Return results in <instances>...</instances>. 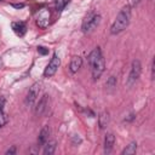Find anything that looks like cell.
<instances>
[{
	"label": "cell",
	"instance_id": "1",
	"mask_svg": "<svg viewBox=\"0 0 155 155\" xmlns=\"http://www.w3.org/2000/svg\"><path fill=\"white\" fill-rule=\"evenodd\" d=\"M130 19H131V6L125 5L120 10V12L117 13L115 21L113 22V24L110 27V34L116 35V34L121 33L122 30H125L130 23Z\"/></svg>",
	"mask_w": 155,
	"mask_h": 155
},
{
	"label": "cell",
	"instance_id": "2",
	"mask_svg": "<svg viewBox=\"0 0 155 155\" xmlns=\"http://www.w3.org/2000/svg\"><path fill=\"white\" fill-rule=\"evenodd\" d=\"M99 22H101V15L94 13V12H91L82 21L81 29H82L84 33H90V31H92L99 24Z\"/></svg>",
	"mask_w": 155,
	"mask_h": 155
},
{
	"label": "cell",
	"instance_id": "3",
	"mask_svg": "<svg viewBox=\"0 0 155 155\" xmlns=\"http://www.w3.org/2000/svg\"><path fill=\"white\" fill-rule=\"evenodd\" d=\"M140 73H142V64L138 59H134L131 64V69H130V73H128L127 86H132L138 80V78L140 76Z\"/></svg>",
	"mask_w": 155,
	"mask_h": 155
},
{
	"label": "cell",
	"instance_id": "4",
	"mask_svg": "<svg viewBox=\"0 0 155 155\" xmlns=\"http://www.w3.org/2000/svg\"><path fill=\"white\" fill-rule=\"evenodd\" d=\"M40 91H41V82H35L31 85V87L29 88V91L25 96V104L28 107H31L36 102V99L40 94Z\"/></svg>",
	"mask_w": 155,
	"mask_h": 155
},
{
	"label": "cell",
	"instance_id": "5",
	"mask_svg": "<svg viewBox=\"0 0 155 155\" xmlns=\"http://www.w3.org/2000/svg\"><path fill=\"white\" fill-rule=\"evenodd\" d=\"M59 65H61V59H59V57H58L57 53H53L51 61L48 62L47 67H46L45 70H44V75H45L46 78H51V76H53V75L56 74L57 69L59 68Z\"/></svg>",
	"mask_w": 155,
	"mask_h": 155
},
{
	"label": "cell",
	"instance_id": "6",
	"mask_svg": "<svg viewBox=\"0 0 155 155\" xmlns=\"http://www.w3.org/2000/svg\"><path fill=\"white\" fill-rule=\"evenodd\" d=\"M104 68H105V61H104V57L101 56L92 65H91V71H92V78L93 80H98L101 78V75L103 74L104 71Z\"/></svg>",
	"mask_w": 155,
	"mask_h": 155
},
{
	"label": "cell",
	"instance_id": "7",
	"mask_svg": "<svg viewBox=\"0 0 155 155\" xmlns=\"http://www.w3.org/2000/svg\"><path fill=\"white\" fill-rule=\"evenodd\" d=\"M50 17H51V13L47 8H42L38 12L36 15V24L38 27L45 29L46 27H48L50 24Z\"/></svg>",
	"mask_w": 155,
	"mask_h": 155
},
{
	"label": "cell",
	"instance_id": "8",
	"mask_svg": "<svg viewBox=\"0 0 155 155\" xmlns=\"http://www.w3.org/2000/svg\"><path fill=\"white\" fill-rule=\"evenodd\" d=\"M48 103H50V98H48V96L47 94H44L40 99H39V102L36 103V107H35V114L36 115H42L46 110H47V108H48Z\"/></svg>",
	"mask_w": 155,
	"mask_h": 155
},
{
	"label": "cell",
	"instance_id": "9",
	"mask_svg": "<svg viewBox=\"0 0 155 155\" xmlns=\"http://www.w3.org/2000/svg\"><path fill=\"white\" fill-rule=\"evenodd\" d=\"M48 138H50V127L48 126H44L39 133V137H38V143L40 145H44L45 143L48 142Z\"/></svg>",
	"mask_w": 155,
	"mask_h": 155
},
{
	"label": "cell",
	"instance_id": "10",
	"mask_svg": "<svg viewBox=\"0 0 155 155\" xmlns=\"http://www.w3.org/2000/svg\"><path fill=\"white\" fill-rule=\"evenodd\" d=\"M11 25H12L13 31L19 36H23L27 33V25L24 22H12Z\"/></svg>",
	"mask_w": 155,
	"mask_h": 155
},
{
	"label": "cell",
	"instance_id": "11",
	"mask_svg": "<svg viewBox=\"0 0 155 155\" xmlns=\"http://www.w3.org/2000/svg\"><path fill=\"white\" fill-rule=\"evenodd\" d=\"M115 143V137L113 133H107L104 137V151L110 153L113 149V145Z\"/></svg>",
	"mask_w": 155,
	"mask_h": 155
},
{
	"label": "cell",
	"instance_id": "12",
	"mask_svg": "<svg viewBox=\"0 0 155 155\" xmlns=\"http://www.w3.org/2000/svg\"><path fill=\"white\" fill-rule=\"evenodd\" d=\"M81 65H82V58L79 57V56H75V57H73L71 61H70L69 69H70V71H71L73 74H75V73L81 68Z\"/></svg>",
	"mask_w": 155,
	"mask_h": 155
},
{
	"label": "cell",
	"instance_id": "13",
	"mask_svg": "<svg viewBox=\"0 0 155 155\" xmlns=\"http://www.w3.org/2000/svg\"><path fill=\"white\" fill-rule=\"evenodd\" d=\"M102 56V51H101V48L99 47H96L94 50H92L91 52H90V54H88V57H87V62H88V64H90V67L99 58Z\"/></svg>",
	"mask_w": 155,
	"mask_h": 155
},
{
	"label": "cell",
	"instance_id": "14",
	"mask_svg": "<svg viewBox=\"0 0 155 155\" xmlns=\"http://www.w3.org/2000/svg\"><path fill=\"white\" fill-rule=\"evenodd\" d=\"M109 113L108 111H103V113H101L99 114V116H98V125H99V127L101 128H105L107 126H108V124H109Z\"/></svg>",
	"mask_w": 155,
	"mask_h": 155
},
{
	"label": "cell",
	"instance_id": "15",
	"mask_svg": "<svg viewBox=\"0 0 155 155\" xmlns=\"http://www.w3.org/2000/svg\"><path fill=\"white\" fill-rule=\"evenodd\" d=\"M56 142L54 140H48L47 143H45L44 144V150H42V153L45 154V155H52L54 151H56Z\"/></svg>",
	"mask_w": 155,
	"mask_h": 155
},
{
	"label": "cell",
	"instance_id": "16",
	"mask_svg": "<svg viewBox=\"0 0 155 155\" xmlns=\"http://www.w3.org/2000/svg\"><path fill=\"white\" fill-rule=\"evenodd\" d=\"M137 151V143L136 142H131L122 151H121V154L122 155H128V154H134Z\"/></svg>",
	"mask_w": 155,
	"mask_h": 155
},
{
	"label": "cell",
	"instance_id": "17",
	"mask_svg": "<svg viewBox=\"0 0 155 155\" xmlns=\"http://www.w3.org/2000/svg\"><path fill=\"white\" fill-rule=\"evenodd\" d=\"M70 2V0H54V6H56V10L58 12H61L68 4Z\"/></svg>",
	"mask_w": 155,
	"mask_h": 155
},
{
	"label": "cell",
	"instance_id": "18",
	"mask_svg": "<svg viewBox=\"0 0 155 155\" xmlns=\"http://www.w3.org/2000/svg\"><path fill=\"white\" fill-rule=\"evenodd\" d=\"M8 121V116L6 113H4V110H0V127H2L4 125H6Z\"/></svg>",
	"mask_w": 155,
	"mask_h": 155
},
{
	"label": "cell",
	"instance_id": "19",
	"mask_svg": "<svg viewBox=\"0 0 155 155\" xmlns=\"http://www.w3.org/2000/svg\"><path fill=\"white\" fill-rule=\"evenodd\" d=\"M107 87H109V88H113V87H115L116 86V78L115 76H110L109 79H108V81H107Z\"/></svg>",
	"mask_w": 155,
	"mask_h": 155
},
{
	"label": "cell",
	"instance_id": "20",
	"mask_svg": "<svg viewBox=\"0 0 155 155\" xmlns=\"http://www.w3.org/2000/svg\"><path fill=\"white\" fill-rule=\"evenodd\" d=\"M38 52H40L41 54H47L48 53V48H46L44 46H39L38 47Z\"/></svg>",
	"mask_w": 155,
	"mask_h": 155
},
{
	"label": "cell",
	"instance_id": "21",
	"mask_svg": "<svg viewBox=\"0 0 155 155\" xmlns=\"http://www.w3.org/2000/svg\"><path fill=\"white\" fill-rule=\"evenodd\" d=\"M150 70H151V79H154V76H155V65H154V59L151 61V65H150Z\"/></svg>",
	"mask_w": 155,
	"mask_h": 155
},
{
	"label": "cell",
	"instance_id": "22",
	"mask_svg": "<svg viewBox=\"0 0 155 155\" xmlns=\"http://www.w3.org/2000/svg\"><path fill=\"white\" fill-rule=\"evenodd\" d=\"M5 103H6V99H5V97H0V110H2L4 109V105H5Z\"/></svg>",
	"mask_w": 155,
	"mask_h": 155
},
{
	"label": "cell",
	"instance_id": "23",
	"mask_svg": "<svg viewBox=\"0 0 155 155\" xmlns=\"http://www.w3.org/2000/svg\"><path fill=\"white\" fill-rule=\"evenodd\" d=\"M16 153V147H11L8 150H6V154H15Z\"/></svg>",
	"mask_w": 155,
	"mask_h": 155
},
{
	"label": "cell",
	"instance_id": "24",
	"mask_svg": "<svg viewBox=\"0 0 155 155\" xmlns=\"http://www.w3.org/2000/svg\"><path fill=\"white\" fill-rule=\"evenodd\" d=\"M12 6L16 8H21V7H24V4H13Z\"/></svg>",
	"mask_w": 155,
	"mask_h": 155
},
{
	"label": "cell",
	"instance_id": "25",
	"mask_svg": "<svg viewBox=\"0 0 155 155\" xmlns=\"http://www.w3.org/2000/svg\"><path fill=\"white\" fill-rule=\"evenodd\" d=\"M1 68H2V59L0 58V69H1Z\"/></svg>",
	"mask_w": 155,
	"mask_h": 155
},
{
	"label": "cell",
	"instance_id": "26",
	"mask_svg": "<svg viewBox=\"0 0 155 155\" xmlns=\"http://www.w3.org/2000/svg\"><path fill=\"white\" fill-rule=\"evenodd\" d=\"M140 0H133V4H138Z\"/></svg>",
	"mask_w": 155,
	"mask_h": 155
}]
</instances>
